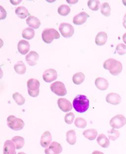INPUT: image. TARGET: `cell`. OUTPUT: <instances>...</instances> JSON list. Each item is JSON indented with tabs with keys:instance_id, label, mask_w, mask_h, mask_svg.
Segmentation results:
<instances>
[{
	"instance_id": "cell-1",
	"label": "cell",
	"mask_w": 126,
	"mask_h": 154,
	"mask_svg": "<svg viewBox=\"0 0 126 154\" xmlns=\"http://www.w3.org/2000/svg\"><path fill=\"white\" fill-rule=\"evenodd\" d=\"M73 106L78 113H84L89 108V99L85 95H77L73 101Z\"/></svg>"
},
{
	"instance_id": "cell-2",
	"label": "cell",
	"mask_w": 126,
	"mask_h": 154,
	"mask_svg": "<svg viewBox=\"0 0 126 154\" xmlns=\"http://www.w3.org/2000/svg\"><path fill=\"white\" fill-rule=\"evenodd\" d=\"M104 68L106 70L110 71L111 75L117 76L122 71V65L119 61L113 58H110L104 61Z\"/></svg>"
},
{
	"instance_id": "cell-3",
	"label": "cell",
	"mask_w": 126,
	"mask_h": 154,
	"mask_svg": "<svg viewBox=\"0 0 126 154\" xmlns=\"http://www.w3.org/2000/svg\"><path fill=\"white\" fill-rule=\"evenodd\" d=\"M7 125L10 129L19 131L24 128L25 123L22 119L16 118L14 115H10L7 118Z\"/></svg>"
},
{
	"instance_id": "cell-4",
	"label": "cell",
	"mask_w": 126,
	"mask_h": 154,
	"mask_svg": "<svg viewBox=\"0 0 126 154\" xmlns=\"http://www.w3.org/2000/svg\"><path fill=\"white\" fill-rule=\"evenodd\" d=\"M60 38L59 32L54 28L44 29L42 33V38L44 43L50 44L54 39Z\"/></svg>"
},
{
	"instance_id": "cell-5",
	"label": "cell",
	"mask_w": 126,
	"mask_h": 154,
	"mask_svg": "<svg viewBox=\"0 0 126 154\" xmlns=\"http://www.w3.org/2000/svg\"><path fill=\"white\" fill-rule=\"evenodd\" d=\"M27 84L29 95L33 97H38L40 92V82L35 79H30L28 81Z\"/></svg>"
},
{
	"instance_id": "cell-6",
	"label": "cell",
	"mask_w": 126,
	"mask_h": 154,
	"mask_svg": "<svg viewBox=\"0 0 126 154\" xmlns=\"http://www.w3.org/2000/svg\"><path fill=\"white\" fill-rule=\"evenodd\" d=\"M110 125L113 128H121L126 125V118L123 115H117L110 120Z\"/></svg>"
},
{
	"instance_id": "cell-7",
	"label": "cell",
	"mask_w": 126,
	"mask_h": 154,
	"mask_svg": "<svg viewBox=\"0 0 126 154\" xmlns=\"http://www.w3.org/2000/svg\"><path fill=\"white\" fill-rule=\"evenodd\" d=\"M50 89L52 92L58 96H63L67 94V91L64 84L61 82H55L50 85Z\"/></svg>"
},
{
	"instance_id": "cell-8",
	"label": "cell",
	"mask_w": 126,
	"mask_h": 154,
	"mask_svg": "<svg viewBox=\"0 0 126 154\" xmlns=\"http://www.w3.org/2000/svg\"><path fill=\"white\" fill-rule=\"evenodd\" d=\"M59 30L64 37H71L74 33V27L71 24L67 23H62L60 25Z\"/></svg>"
},
{
	"instance_id": "cell-9",
	"label": "cell",
	"mask_w": 126,
	"mask_h": 154,
	"mask_svg": "<svg viewBox=\"0 0 126 154\" xmlns=\"http://www.w3.org/2000/svg\"><path fill=\"white\" fill-rule=\"evenodd\" d=\"M58 75L56 71L53 69L46 70L43 74V78L46 83H51L54 81L57 78Z\"/></svg>"
},
{
	"instance_id": "cell-10",
	"label": "cell",
	"mask_w": 126,
	"mask_h": 154,
	"mask_svg": "<svg viewBox=\"0 0 126 154\" xmlns=\"http://www.w3.org/2000/svg\"><path fill=\"white\" fill-rule=\"evenodd\" d=\"M44 152L45 154H60L62 152V147L57 142H52Z\"/></svg>"
},
{
	"instance_id": "cell-11",
	"label": "cell",
	"mask_w": 126,
	"mask_h": 154,
	"mask_svg": "<svg viewBox=\"0 0 126 154\" xmlns=\"http://www.w3.org/2000/svg\"><path fill=\"white\" fill-rule=\"evenodd\" d=\"M58 106L59 109L64 112H68L72 110L71 102L66 98H61L58 100Z\"/></svg>"
},
{
	"instance_id": "cell-12",
	"label": "cell",
	"mask_w": 126,
	"mask_h": 154,
	"mask_svg": "<svg viewBox=\"0 0 126 154\" xmlns=\"http://www.w3.org/2000/svg\"><path fill=\"white\" fill-rule=\"evenodd\" d=\"M90 16L88 14L84 11H82L76 15L73 18V23L75 25H82L86 21Z\"/></svg>"
},
{
	"instance_id": "cell-13",
	"label": "cell",
	"mask_w": 126,
	"mask_h": 154,
	"mask_svg": "<svg viewBox=\"0 0 126 154\" xmlns=\"http://www.w3.org/2000/svg\"><path fill=\"white\" fill-rule=\"evenodd\" d=\"M106 101L110 104L117 105L121 102V97L119 94L111 92L107 94L106 97Z\"/></svg>"
},
{
	"instance_id": "cell-14",
	"label": "cell",
	"mask_w": 126,
	"mask_h": 154,
	"mask_svg": "<svg viewBox=\"0 0 126 154\" xmlns=\"http://www.w3.org/2000/svg\"><path fill=\"white\" fill-rule=\"evenodd\" d=\"M39 59V55L37 52L31 51L26 55V60L27 63L31 66H34L37 64Z\"/></svg>"
},
{
	"instance_id": "cell-15",
	"label": "cell",
	"mask_w": 126,
	"mask_h": 154,
	"mask_svg": "<svg viewBox=\"0 0 126 154\" xmlns=\"http://www.w3.org/2000/svg\"><path fill=\"white\" fill-rule=\"evenodd\" d=\"M15 149L14 143L11 140H8L4 143L3 154H16Z\"/></svg>"
},
{
	"instance_id": "cell-16",
	"label": "cell",
	"mask_w": 126,
	"mask_h": 154,
	"mask_svg": "<svg viewBox=\"0 0 126 154\" xmlns=\"http://www.w3.org/2000/svg\"><path fill=\"white\" fill-rule=\"evenodd\" d=\"M30 48V45L28 42L25 40H21L18 42L17 49L18 52L22 55H25L29 52Z\"/></svg>"
},
{
	"instance_id": "cell-17",
	"label": "cell",
	"mask_w": 126,
	"mask_h": 154,
	"mask_svg": "<svg viewBox=\"0 0 126 154\" xmlns=\"http://www.w3.org/2000/svg\"><path fill=\"white\" fill-rule=\"evenodd\" d=\"M52 141V136L49 131H45L42 134L40 138V145L44 148L50 146Z\"/></svg>"
},
{
	"instance_id": "cell-18",
	"label": "cell",
	"mask_w": 126,
	"mask_h": 154,
	"mask_svg": "<svg viewBox=\"0 0 126 154\" xmlns=\"http://www.w3.org/2000/svg\"><path fill=\"white\" fill-rule=\"evenodd\" d=\"M26 23L29 27L34 29H38L41 25V22L40 19L34 16H29L26 19Z\"/></svg>"
},
{
	"instance_id": "cell-19",
	"label": "cell",
	"mask_w": 126,
	"mask_h": 154,
	"mask_svg": "<svg viewBox=\"0 0 126 154\" xmlns=\"http://www.w3.org/2000/svg\"><path fill=\"white\" fill-rule=\"evenodd\" d=\"M95 85L99 90L100 91H106L108 88L109 84L106 79L99 77L95 80Z\"/></svg>"
},
{
	"instance_id": "cell-20",
	"label": "cell",
	"mask_w": 126,
	"mask_h": 154,
	"mask_svg": "<svg viewBox=\"0 0 126 154\" xmlns=\"http://www.w3.org/2000/svg\"><path fill=\"white\" fill-rule=\"evenodd\" d=\"M107 40V35L106 32H99L98 33L95 38V43L97 45L101 46L106 44Z\"/></svg>"
},
{
	"instance_id": "cell-21",
	"label": "cell",
	"mask_w": 126,
	"mask_h": 154,
	"mask_svg": "<svg viewBox=\"0 0 126 154\" xmlns=\"http://www.w3.org/2000/svg\"><path fill=\"white\" fill-rule=\"evenodd\" d=\"M97 141L101 147L104 148H106L110 146V140L104 134H101L99 135L97 139Z\"/></svg>"
},
{
	"instance_id": "cell-22",
	"label": "cell",
	"mask_w": 126,
	"mask_h": 154,
	"mask_svg": "<svg viewBox=\"0 0 126 154\" xmlns=\"http://www.w3.org/2000/svg\"><path fill=\"white\" fill-rule=\"evenodd\" d=\"M15 14L21 19H25L28 16L30 15V13L27 9L24 7H17L15 11Z\"/></svg>"
},
{
	"instance_id": "cell-23",
	"label": "cell",
	"mask_w": 126,
	"mask_h": 154,
	"mask_svg": "<svg viewBox=\"0 0 126 154\" xmlns=\"http://www.w3.org/2000/svg\"><path fill=\"white\" fill-rule=\"evenodd\" d=\"M83 135L86 138L90 141H93L96 139L98 135V131L96 129H87L84 131Z\"/></svg>"
},
{
	"instance_id": "cell-24",
	"label": "cell",
	"mask_w": 126,
	"mask_h": 154,
	"mask_svg": "<svg viewBox=\"0 0 126 154\" xmlns=\"http://www.w3.org/2000/svg\"><path fill=\"white\" fill-rule=\"evenodd\" d=\"M67 141L70 145H74L76 142V136L74 130H70L66 134Z\"/></svg>"
},
{
	"instance_id": "cell-25",
	"label": "cell",
	"mask_w": 126,
	"mask_h": 154,
	"mask_svg": "<svg viewBox=\"0 0 126 154\" xmlns=\"http://www.w3.org/2000/svg\"><path fill=\"white\" fill-rule=\"evenodd\" d=\"M11 141L14 143L16 149L17 150L22 149L25 145V139L21 136H14L12 138Z\"/></svg>"
},
{
	"instance_id": "cell-26",
	"label": "cell",
	"mask_w": 126,
	"mask_h": 154,
	"mask_svg": "<svg viewBox=\"0 0 126 154\" xmlns=\"http://www.w3.org/2000/svg\"><path fill=\"white\" fill-rule=\"evenodd\" d=\"M14 69L16 73L19 75H24L26 73V67L23 61H18L14 66Z\"/></svg>"
},
{
	"instance_id": "cell-27",
	"label": "cell",
	"mask_w": 126,
	"mask_h": 154,
	"mask_svg": "<svg viewBox=\"0 0 126 154\" xmlns=\"http://www.w3.org/2000/svg\"><path fill=\"white\" fill-rule=\"evenodd\" d=\"M85 75L82 72H78L74 74L73 77V82L76 85H80L85 80Z\"/></svg>"
},
{
	"instance_id": "cell-28",
	"label": "cell",
	"mask_w": 126,
	"mask_h": 154,
	"mask_svg": "<svg viewBox=\"0 0 126 154\" xmlns=\"http://www.w3.org/2000/svg\"><path fill=\"white\" fill-rule=\"evenodd\" d=\"M22 37L28 40H30L34 37L35 32L31 28H26L24 29L22 33Z\"/></svg>"
},
{
	"instance_id": "cell-29",
	"label": "cell",
	"mask_w": 126,
	"mask_h": 154,
	"mask_svg": "<svg viewBox=\"0 0 126 154\" xmlns=\"http://www.w3.org/2000/svg\"><path fill=\"white\" fill-rule=\"evenodd\" d=\"M100 12L105 17H110L111 14V8L108 3L105 2L101 5Z\"/></svg>"
},
{
	"instance_id": "cell-30",
	"label": "cell",
	"mask_w": 126,
	"mask_h": 154,
	"mask_svg": "<svg viewBox=\"0 0 126 154\" xmlns=\"http://www.w3.org/2000/svg\"><path fill=\"white\" fill-rule=\"evenodd\" d=\"M70 12V8L66 5H62L58 8V13L62 16H67Z\"/></svg>"
},
{
	"instance_id": "cell-31",
	"label": "cell",
	"mask_w": 126,
	"mask_h": 154,
	"mask_svg": "<svg viewBox=\"0 0 126 154\" xmlns=\"http://www.w3.org/2000/svg\"><path fill=\"white\" fill-rule=\"evenodd\" d=\"M13 98L17 104L19 106H22L25 104V98L18 92H15L14 94H13Z\"/></svg>"
},
{
	"instance_id": "cell-32",
	"label": "cell",
	"mask_w": 126,
	"mask_h": 154,
	"mask_svg": "<svg viewBox=\"0 0 126 154\" xmlns=\"http://www.w3.org/2000/svg\"><path fill=\"white\" fill-rule=\"evenodd\" d=\"M87 5L91 10L93 11H98L100 6V2L97 0H89Z\"/></svg>"
},
{
	"instance_id": "cell-33",
	"label": "cell",
	"mask_w": 126,
	"mask_h": 154,
	"mask_svg": "<svg viewBox=\"0 0 126 154\" xmlns=\"http://www.w3.org/2000/svg\"><path fill=\"white\" fill-rule=\"evenodd\" d=\"M74 125L78 128H84L86 127L87 123L84 119L82 118H76L74 121Z\"/></svg>"
},
{
	"instance_id": "cell-34",
	"label": "cell",
	"mask_w": 126,
	"mask_h": 154,
	"mask_svg": "<svg viewBox=\"0 0 126 154\" xmlns=\"http://www.w3.org/2000/svg\"><path fill=\"white\" fill-rule=\"evenodd\" d=\"M108 137L112 141H115L119 137L120 132L114 128H112L110 131H107Z\"/></svg>"
},
{
	"instance_id": "cell-35",
	"label": "cell",
	"mask_w": 126,
	"mask_h": 154,
	"mask_svg": "<svg viewBox=\"0 0 126 154\" xmlns=\"http://www.w3.org/2000/svg\"><path fill=\"white\" fill-rule=\"evenodd\" d=\"M116 51L119 55H125L126 54V45L122 43L119 44L116 47Z\"/></svg>"
},
{
	"instance_id": "cell-36",
	"label": "cell",
	"mask_w": 126,
	"mask_h": 154,
	"mask_svg": "<svg viewBox=\"0 0 126 154\" xmlns=\"http://www.w3.org/2000/svg\"><path fill=\"white\" fill-rule=\"evenodd\" d=\"M75 118V116L73 113H67L64 116V121L68 125H71Z\"/></svg>"
},
{
	"instance_id": "cell-37",
	"label": "cell",
	"mask_w": 126,
	"mask_h": 154,
	"mask_svg": "<svg viewBox=\"0 0 126 154\" xmlns=\"http://www.w3.org/2000/svg\"><path fill=\"white\" fill-rule=\"evenodd\" d=\"M0 7H1V18H0V19L2 20V19L6 18V17H7V12L4 8H3L2 6H1Z\"/></svg>"
},
{
	"instance_id": "cell-38",
	"label": "cell",
	"mask_w": 126,
	"mask_h": 154,
	"mask_svg": "<svg viewBox=\"0 0 126 154\" xmlns=\"http://www.w3.org/2000/svg\"><path fill=\"white\" fill-rule=\"evenodd\" d=\"M123 25L124 27L126 29V14H125L124 17Z\"/></svg>"
},
{
	"instance_id": "cell-39",
	"label": "cell",
	"mask_w": 126,
	"mask_h": 154,
	"mask_svg": "<svg viewBox=\"0 0 126 154\" xmlns=\"http://www.w3.org/2000/svg\"><path fill=\"white\" fill-rule=\"evenodd\" d=\"M92 154H104L103 152H101L100 151H94Z\"/></svg>"
},
{
	"instance_id": "cell-40",
	"label": "cell",
	"mask_w": 126,
	"mask_h": 154,
	"mask_svg": "<svg viewBox=\"0 0 126 154\" xmlns=\"http://www.w3.org/2000/svg\"><path fill=\"white\" fill-rule=\"evenodd\" d=\"M123 40L124 43L126 45V33L124 34L123 35Z\"/></svg>"
},
{
	"instance_id": "cell-41",
	"label": "cell",
	"mask_w": 126,
	"mask_h": 154,
	"mask_svg": "<svg viewBox=\"0 0 126 154\" xmlns=\"http://www.w3.org/2000/svg\"><path fill=\"white\" fill-rule=\"evenodd\" d=\"M122 2H123L124 5L126 7V0H123Z\"/></svg>"
},
{
	"instance_id": "cell-42",
	"label": "cell",
	"mask_w": 126,
	"mask_h": 154,
	"mask_svg": "<svg viewBox=\"0 0 126 154\" xmlns=\"http://www.w3.org/2000/svg\"><path fill=\"white\" fill-rule=\"evenodd\" d=\"M18 154H26V153H24V152H19V153H18Z\"/></svg>"
}]
</instances>
